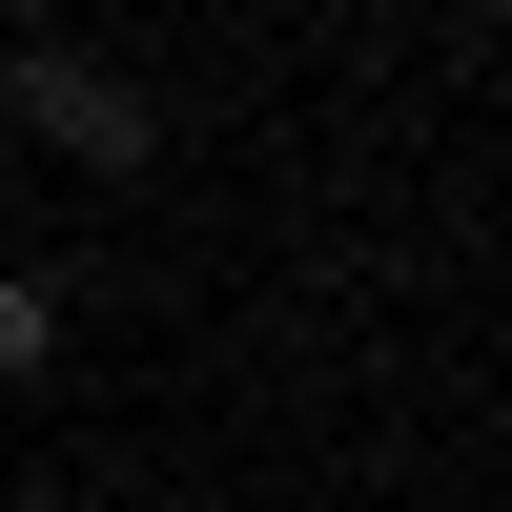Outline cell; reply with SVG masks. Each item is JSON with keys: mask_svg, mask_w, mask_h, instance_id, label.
<instances>
[{"mask_svg": "<svg viewBox=\"0 0 512 512\" xmlns=\"http://www.w3.org/2000/svg\"><path fill=\"white\" fill-rule=\"evenodd\" d=\"M0 103H21V144H82V164H144V144H164V123H144V82L62 62V41H21V62H0Z\"/></svg>", "mask_w": 512, "mask_h": 512, "instance_id": "1", "label": "cell"}, {"mask_svg": "<svg viewBox=\"0 0 512 512\" xmlns=\"http://www.w3.org/2000/svg\"><path fill=\"white\" fill-rule=\"evenodd\" d=\"M62 369V287H0V390H41Z\"/></svg>", "mask_w": 512, "mask_h": 512, "instance_id": "2", "label": "cell"}]
</instances>
